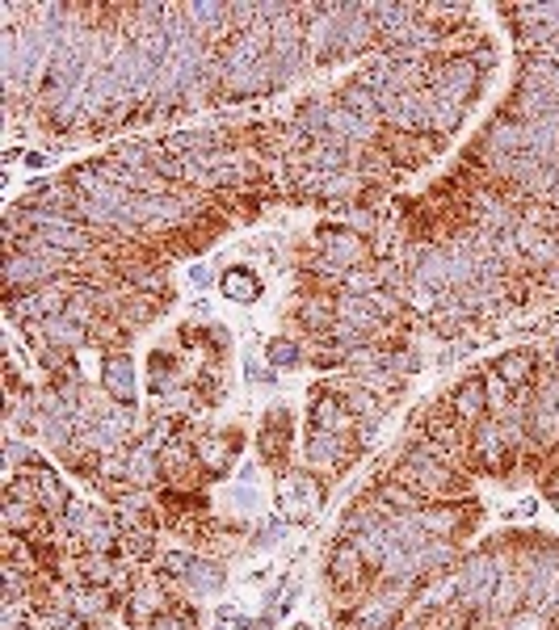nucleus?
Segmentation results:
<instances>
[{
    "instance_id": "nucleus-1",
    "label": "nucleus",
    "mask_w": 559,
    "mask_h": 630,
    "mask_svg": "<svg viewBox=\"0 0 559 630\" xmlns=\"http://www.w3.org/2000/svg\"><path fill=\"white\" fill-rule=\"evenodd\" d=\"M358 424V416L350 412V403L340 400L337 387H316V400L308 408V429L324 437H345Z\"/></svg>"
},
{
    "instance_id": "nucleus-2",
    "label": "nucleus",
    "mask_w": 559,
    "mask_h": 630,
    "mask_svg": "<svg viewBox=\"0 0 559 630\" xmlns=\"http://www.w3.org/2000/svg\"><path fill=\"white\" fill-rule=\"evenodd\" d=\"M320 496H324V488H320V479L311 475V471L282 475V483H278V500H282L286 522H303V517H311V513L320 509Z\"/></svg>"
},
{
    "instance_id": "nucleus-3",
    "label": "nucleus",
    "mask_w": 559,
    "mask_h": 630,
    "mask_svg": "<svg viewBox=\"0 0 559 630\" xmlns=\"http://www.w3.org/2000/svg\"><path fill=\"white\" fill-rule=\"evenodd\" d=\"M366 576H371V564H366V554L350 543V538H340L337 546L329 551V580L337 588H362Z\"/></svg>"
},
{
    "instance_id": "nucleus-4",
    "label": "nucleus",
    "mask_w": 559,
    "mask_h": 630,
    "mask_svg": "<svg viewBox=\"0 0 559 630\" xmlns=\"http://www.w3.org/2000/svg\"><path fill=\"white\" fill-rule=\"evenodd\" d=\"M450 412L459 416L467 429H475L480 421H488V387H483V374H472L462 379L454 391H450Z\"/></svg>"
},
{
    "instance_id": "nucleus-5",
    "label": "nucleus",
    "mask_w": 559,
    "mask_h": 630,
    "mask_svg": "<svg viewBox=\"0 0 559 630\" xmlns=\"http://www.w3.org/2000/svg\"><path fill=\"white\" fill-rule=\"evenodd\" d=\"M244 450L240 429H223V433H210L198 442V467H207L210 475H223V471L236 462V454Z\"/></svg>"
},
{
    "instance_id": "nucleus-6",
    "label": "nucleus",
    "mask_w": 559,
    "mask_h": 630,
    "mask_svg": "<svg viewBox=\"0 0 559 630\" xmlns=\"http://www.w3.org/2000/svg\"><path fill=\"white\" fill-rule=\"evenodd\" d=\"M101 391L114 400V408H135V361L127 353H114L101 366Z\"/></svg>"
},
{
    "instance_id": "nucleus-7",
    "label": "nucleus",
    "mask_w": 559,
    "mask_h": 630,
    "mask_svg": "<svg viewBox=\"0 0 559 630\" xmlns=\"http://www.w3.org/2000/svg\"><path fill=\"white\" fill-rule=\"evenodd\" d=\"M165 299H173V294H122V299H114L110 303V315L122 328H143V324H152L156 315H160Z\"/></svg>"
},
{
    "instance_id": "nucleus-8",
    "label": "nucleus",
    "mask_w": 559,
    "mask_h": 630,
    "mask_svg": "<svg viewBox=\"0 0 559 630\" xmlns=\"http://www.w3.org/2000/svg\"><path fill=\"white\" fill-rule=\"evenodd\" d=\"M350 437V433H345ZM345 437H324V433H311L308 446H303V458H308L311 467H329V471H345L350 467V458L358 454V446H350Z\"/></svg>"
},
{
    "instance_id": "nucleus-9",
    "label": "nucleus",
    "mask_w": 559,
    "mask_h": 630,
    "mask_svg": "<svg viewBox=\"0 0 559 630\" xmlns=\"http://www.w3.org/2000/svg\"><path fill=\"white\" fill-rule=\"evenodd\" d=\"M493 370L513 387V391H530L538 382V374H543L534 349H513V353H504L501 361H493Z\"/></svg>"
},
{
    "instance_id": "nucleus-10",
    "label": "nucleus",
    "mask_w": 559,
    "mask_h": 630,
    "mask_svg": "<svg viewBox=\"0 0 559 630\" xmlns=\"http://www.w3.org/2000/svg\"><path fill=\"white\" fill-rule=\"evenodd\" d=\"M286 450H290V412H286V408H274L261 424V454L269 458L274 467H282Z\"/></svg>"
},
{
    "instance_id": "nucleus-11",
    "label": "nucleus",
    "mask_w": 559,
    "mask_h": 630,
    "mask_svg": "<svg viewBox=\"0 0 559 630\" xmlns=\"http://www.w3.org/2000/svg\"><path fill=\"white\" fill-rule=\"evenodd\" d=\"M219 290L228 294L231 303H257L261 299V278L249 269V265H231L219 278Z\"/></svg>"
},
{
    "instance_id": "nucleus-12",
    "label": "nucleus",
    "mask_w": 559,
    "mask_h": 630,
    "mask_svg": "<svg viewBox=\"0 0 559 630\" xmlns=\"http://www.w3.org/2000/svg\"><path fill=\"white\" fill-rule=\"evenodd\" d=\"M34 479H38V500H43V509L46 513H56V517H64L67 504H72V492L64 488V479L56 475V467H38L34 471Z\"/></svg>"
},
{
    "instance_id": "nucleus-13",
    "label": "nucleus",
    "mask_w": 559,
    "mask_h": 630,
    "mask_svg": "<svg viewBox=\"0 0 559 630\" xmlns=\"http://www.w3.org/2000/svg\"><path fill=\"white\" fill-rule=\"evenodd\" d=\"M223 580H228V572H223L219 564H210V559H194L186 584L194 588V593H202V597H210V593H219V588H223Z\"/></svg>"
},
{
    "instance_id": "nucleus-14",
    "label": "nucleus",
    "mask_w": 559,
    "mask_h": 630,
    "mask_svg": "<svg viewBox=\"0 0 559 630\" xmlns=\"http://www.w3.org/2000/svg\"><path fill=\"white\" fill-rule=\"evenodd\" d=\"M265 358H269V366L278 370H290V366H303V345L290 337H269V345H265Z\"/></svg>"
},
{
    "instance_id": "nucleus-15",
    "label": "nucleus",
    "mask_w": 559,
    "mask_h": 630,
    "mask_svg": "<svg viewBox=\"0 0 559 630\" xmlns=\"http://www.w3.org/2000/svg\"><path fill=\"white\" fill-rule=\"evenodd\" d=\"M189 567H194V554L189 551H168L160 554V580H186Z\"/></svg>"
},
{
    "instance_id": "nucleus-16",
    "label": "nucleus",
    "mask_w": 559,
    "mask_h": 630,
    "mask_svg": "<svg viewBox=\"0 0 559 630\" xmlns=\"http://www.w3.org/2000/svg\"><path fill=\"white\" fill-rule=\"evenodd\" d=\"M5 462H9V467H25V471H38V467H43V458L34 454L30 446H22L17 437H9V442H5Z\"/></svg>"
},
{
    "instance_id": "nucleus-17",
    "label": "nucleus",
    "mask_w": 559,
    "mask_h": 630,
    "mask_svg": "<svg viewBox=\"0 0 559 630\" xmlns=\"http://www.w3.org/2000/svg\"><path fill=\"white\" fill-rule=\"evenodd\" d=\"M501 630H551V618L547 614H534V609H522L517 618L501 622Z\"/></svg>"
},
{
    "instance_id": "nucleus-18",
    "label": "nucleus",
    "mask_w": 559,
    "mask_h": 630,
    "mask_svg": "<svg viewBox=\"0 0 559 630\" xmlns=\"http://www.w3.org/2000/svg\"><path fill=\"white\" fill-rule=\"evenodd\" d=\"M156 630H198V626H194V614H189V609L173 605V609L165 614V618L156 622Z\"/></svg>"
},
{
    "instance_id": "nucleus-19",
    "label": "nucleus",
    "mask_w": 559,
    "mask_h": 630,
    "mask_svg": "<svg viewBox=\"0 0 559 630\" xmlns=\"http://www.w3.org/2000/svg\"><path fill=\"white\" fill-rule=\"evenodd\" d=\"M538 286L551 294H559V261H551L547 269H538Z\"/></svg>"
},
{
    "instance_id": "nucleus-20",
    "label": "nucleus",
    "mask_w": 559,
    "mask_h": 630,
    "mask_svg": "<svg viewBox=\"0 0 559 630\" xmlns=\"http://www.w3.org/2000/svg\"><path fill=\"white\" fill-rule=\"evenodd\" d=\"M543 492H547V500L559 509V467H555V471H547V479H543Z\"/></svg>"
},
{
    "instance_id": "nucleus-21",
    "label": "nucleus",
    "mask_w": 559,
    "mask_h": 630,
    "mask_svg": "<svg viewBox=\"0 0 559 630\" xmlns=\"http://www.w3.org/2000/svg\"><path fill=\"white\" fill-rule=\"evenodd\" d=\"M189 282H194V286H207L210 282V269H207V265H194V269H189Z\"/></svg>"
},
{
    "instance_id": "nucleus-22",
    "label": "nucleus",
    "mask_w": 559,
    "mask_h": 630,
    "mask_svg": "<svg viewBox=\"0 0 559 630\" xmlns=\"http://www.w3.org/2000/svg\"><path fill=\"white\" fill-rule=\"evenodd\" d=\"M25 164H30V168H46V156L43 152H25Z\"/></svg>"
},
{
    "instance_id": "nucleus-23",
    "label": "nucleus",
    "mask_w": 559,
    "mask_h": 630,
    "mask_svg": "<svg viewBox=\"0 0 559 630\" xmlns=\"http://www.w3.org/2000/svg\"><path fill=\"white\" fill-rule=\"evenodd\" d=\"M295 630H311V626H295Z\"/></svg>"
},
{
    "instance_id": "nucleus-24",
    "label": "nucleus",
    "mask_w": 559,
    "mask_h": 630,
    "mask_svg": "<svg viewBox=\"0 0 559 630\" xmlns=\"http://www.w3.org/2000/svg\"><path fill=\"white\" fill-rule=\"evenodd\" d=\"M22 630H34V622H30V626H22Z\"/></svg>"
}]
</instances>
